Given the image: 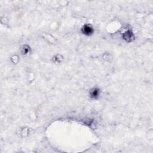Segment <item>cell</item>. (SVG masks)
I'll list each match as a JSON object with an SVG mask.
<instances>
[{
    "mask_svg": "<svg viewBox=\"0 0 153 153\" xmlns=\"http://www.w3.org/2000/svg\"><path fill=\"white\" fill-rule=\"evenodd\" d=\"M82 32L85 35H90L93 32V29L90 25H85L82 28Z\"/></svg>",
    "mask_w": 153,
    "mask_h": 153,
    "instance_id": "7a4b0ae2",
    "label": "cell"
},
{
    "mask_svg": "<svg viewBox=\"0 0 153 153\" xmlns=\"http://www.w3.org/2000/svg\"><path fill=\"white\" fill-rule=\"evenodd\" d=\"M123 38L127 42H131L134 40L135 36L131 31H127L123 34Z\"/></svg>",
    "mask_w": 153,
    "mask_h": 153,
    "instance_id": "6da1fadb",
    "label": "cell"
},
{
    "mask_svg": "<svg viewBox=\"0 0 153 153\" xmlns=\"http://www.w3.org/2000/svg\"><path fill=\"white\" fill-rule=\"evenodd\" d=\"M29 47L28 46H24L23 48H22V54L24 55L27 54V53H29Z\"/></svg>",
    "mask_w": 153,
    "mask_h": 153,
    "instance_id": "277c9868",
    "label": "cell"
},
{
    "mask_svg": "<svg viewBox=\"0 0 153 153\" xmlns=\"http://www.w3.org/2000/svg\"><path fill=\"white\" fill-rule=\"evenodd\" d=\"M99 90L97 88H94L90 90V95L91 97L92 98L96 99L99 96Z\"/></svg>",
    "mask_w": 153,
    "mask_h": 153,
    "instance_id": "3957f363",
    "label": "cell"
}]
</instances>
